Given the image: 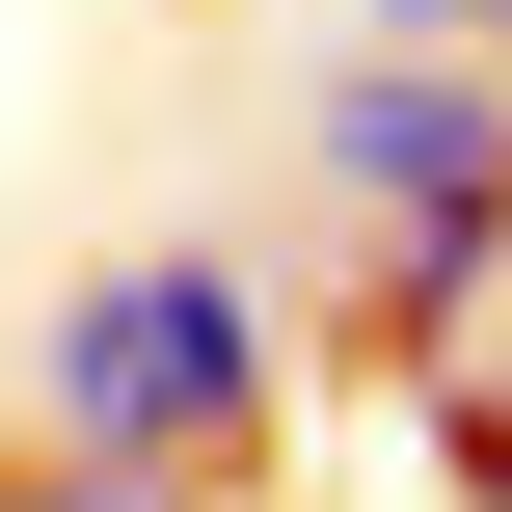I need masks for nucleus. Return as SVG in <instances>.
<instances>
[{
    "label": "nucleus",
    "instance_id": "nucleus-1",
    "mask_svg": "<svg viewBox=\"0 0 512 512\" xmlns=\"http://www.w3.org/2000/svg\"><path fill=\"white\" fill-rule=\"evenodd\" d=\"M27 432H54V459H162V486H243V459L297 432V297H270L243 243H135V270L54 297Z\"/></svg>",
    "mask_w": 512,
    "mask_h": 512
},
{
    "label": "nucleus",
    "instance_id": "nucleus-2",
    "mask_svg": "<svg viewBox=\"0 0 512 512\" xmlns=\"http://www.w3.org/2000/svg\"><path fill=\"white\" fill-rule=\"evenodd\" d=\"M297 189L378 216V351H405V378L512 297V81L486 54H378V27H351V54L297 81Z\"/></svg>",
    "mask_w": 512,
    "mask_h": 512
},
{
    "label": "nucleus",
    "instance_id": "nucleus-3",
    "mask_svg": "<svg viewBox=\"0 0 512 512\" xmlns=\"http://www.w3.org/2000/svg\"><path fill=\"white\" fill-rule=\"evenodd\" d=\"M405 405H432V486H459V512H512V378H486V351H432Z\"/></svg>",
    "mask_w": 512,
    "mask_h": 512
},
{
    "label": "nucleus",
    "instance_id": "nucleus-4",
    "mask_svg": "<svg viewBox=\"0 0 512 512\" xmlns=\"http://www.w3.org/2000/svg\"><path fill=\"white\" fill-rule=\"evenodd\" d=\"M0 512H216V486H162V459H54V432H27V459H0Z\"/></svg>",
    "mask_w": 512,
    "mask_h": 512
},
{
    "label": "nucleus",
    "instance_id": "nucleus-5",
    "mask_svg": "<svg viewBox=\"0 0 512 512\" xmlns=\"http://www.w3.org/2000/svg\"><path fill=\"white\" fill-rule=\"evenodd\" d=\"M378 54H486L512 81V0H378Z\"/></svg>",
    "mask_w": 512,
    "mask_h": 512
}]
</instances>
